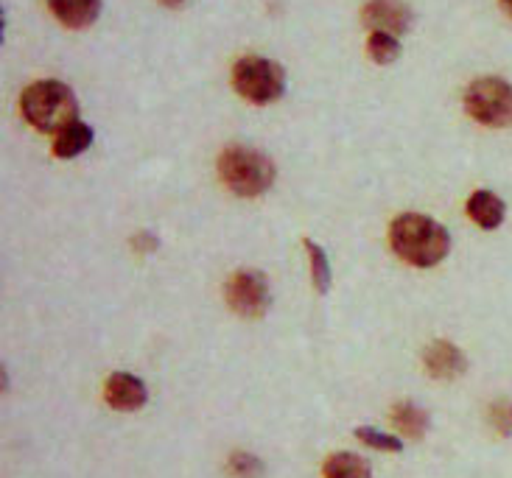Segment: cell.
I'll use <instances>...</instances> for the list:
<instances>
[{"instance_id": "cell-1", "label": "cell", "mask_w": 512, "mask_h": 478, "mask_svg": "<svg viewBox=\"0 0 512 478\" xmlns=\"http://www.w3.org/2000/svg\"><path fill=\"white\" fill-rule=\"evenodd\" d=\"M389 244L395 249V255L406 263H412L417 269H431L451 252V235L440 221L420 216V213H406L392 221Z\"/></svg>"}, {"instance_id": "cell-2", "label": "cell", "mask_w": 512, "mask_h": 478, "mask_svg": "<svg viewBox=\"0 0 512 478\" xmlns=\"http://www.w3.org/2000/svg\"><path fill=\"white\" fill-rule=\"evenodd\" d=\"M20 110H23V118L42 135H59L70 123L79 121V101L73 96V90L54 79L26 87V93L20 98Z\"/></svg>"}, {"instance_id": "cell-3", "label": "cell", "mask_w": 512, "mask_h": 478, "mask_svg": "<svg viewBox=\"0 0 512 478\" xmlns=\"http://www.w3.org/2000/svg\"><path fill=\"white\" fill-rule=\"evenodd\" d=\"M219 177L236 196L252 199L275 185V163L258 149L230 146L219 154Z\"/></svg>"}, {"instance_id": "cell-4", "label": "cell", "mask_w": 512, "mask_h": 478, "mask_svg": "<svg viewBox=\"0 0 512 478\" xmlns=\"http://www.w3.org/2000/svg\"><path fill=\"white\" fill-rule=\"evenodd\" d=\"M233 87L250 104H272L286 93V70L263 56H244L233 68Z\"/></svg>"}, {"instance_id": "cell-5", "label": "cell", "mask_w": 512, "mask_h": 478, "mask_svg": "<svg viewBox=\"0 0 512 478\" xmlns=\"http://www.w3.org/2000/svg\"><path fill=\"white\" fill-rule=\"evenodd\" d=\"M465 112L490 129L512 126V84L499 76H485L465 90Z\"/></svg>"}, {"instance_id": "cell-6", "label": "cell", "mask_w": 512, "mask_h": 478, "mask_svg": "<svg viewBox=\"0 0 512 478\" xmlns=\"http://www.w3.org/2000/svg\"><path fill=\"white\" fill-rule=\"evenodd\" d=\"M224 294H227V305L236 311L238 316L244 319H258L269 311L272 305V291H269V283L261 272L255 269H241L230 277V283L224 286Z\"/></svg>"}, {"instance_id": "cell-7", "label": "cell", "mask_w": 512, "mask_h": 478, "mask_svg": "<svg viewBox=\"0 0 512 478\" xmlns=\"http://www.w3.org/2000/svg\"><path fill=\"white\" fill-rule=\"evenodd\" d=\"M364 26L373 31H384V34H406L412 28V9L403 0H370L361 12Z\"/></svg>"}, {"instance_id": "cell-8", "label": "cell", "mask_w": 512, "mask_h": 478, "mask_svg": "<svg viewBox=\"0 0 512 478\" xmlns=\"http://www.w3.org/2000/svg\"><path fill=\"white\" fill-rule=\"evenodd\" d=\"M104 397L112 409L118 411H138L140 406H146L149 392H146V383L129 375V372H112L107 383H104Z\"/></svg>"}, {"instance_id": "cell-9", "label": "cell", "mask_w": 512, "mask_h": 478, "mask_svg": "<svg viewBox=\"0 0 512 478\" xmlns=\"http://www.w3.org/2000/svg\"><path fill=\"white\" fill-rule=\"evenodd\" d=\"M423 361H426V369H429L431 378H437V381H454V378H459L468 369L465 353L451 342L431 344Z\"/></svg>"}, {"instance_id": "cell-10", "label": "cell", "mask_w": 512, "mask_h": 478, "mask_svg": "<svg viewBox=\"0 0 512 478\" xmlns=\"http://www.w3.org/2000/svg\"><path fill=\"white\" fill-rule=\"evenodd\" d=\"M48 9L68 28L93 26L101 14V0H48Z\"/></svg>"}, {"instance_id": "cell-11", "label": "cell", "mask_w": 512, "mask_h": 478, "mask_svg": "<svg viewBox=\"0 0 512 478\" xmlns=\"http://www.w3.org/2000/svg\"><path fill=\"white\" fill-rule=\"evenodd\" d=\"M468 216H471L482 230H496L507 216V207L493 191H476L468 199Z\"/></svg>"}, {"instance_id": "cell-12", "label": "cell", "mask_w": 512, "mask_h": 478, "mask_svg": "<svg viewBox=\"0 0 512 478\" xmlns=\"http://www.w3.org/2000/svg\"><path fill=\"white\" fill-rule=\"evenodd\" d=\"M93 129L87 126V123L76 121L70 123L68 129H62L54 140V154L56 157H62V160H73V157H79L84 151L93 146Z\"/></svg>"}, {"instance_id": "cell-13", "label": "cell", "mask_w": 512, "mask_h": 478, "mask_svg": "<svg viewBox=\"0 0 512 478\" xmlns=\"http://www.w3.org/2000/svg\"><path fill=\"white\" fill-rule=\"evenodd\" d=\"M392 423L406 439H420L429 431V414L417 403H398L392 411Z\"/></svg>"}, {"instance_id": "cell-14", "label": "cell", "mask_w": 512, "mask_h": 478, "mask_svg": "<svg viewBox=\"0 0 512 478\" xmlns=\"http://www.w3.org/2000/svg\"><path fill=\"white\" fill-rule=\"evenodd\" d=\"M322 473L325 478H373L367 459H361L356 453H333Z\"/></svg>"}, {"instance_id": "cell-15", "label": "cell", "mask_w": 512, "mask_h": 478, "mask_svg": "<svg viewBox=\"0 0 512 478\" xmlns=\"http://www.w3.org/2000/svg\"><path fill=\"white\" fill-rule=\"evenodd\" d=\"M305 249H308V258H311V280H314L317 294H328V288H331V260L325 255V249L314 244L311 238H305Z\"/></svg>"}, {"instance_id": "cell-16", "label": "cell", "mask_w": 512, "mask_h": 478, "mask_svg": "<svg viewBox=\"0 0 512 478\" xmlns=\"http://www.w3.org/2000/svg\"><path fill=\"white\" fill-rule=\"evenodd\" d=\"M367 54L378 65H392L401 56V42H398V37H392V34L373 31L370 40H367Z\"/></svg>"}, {"instance_id": "cell-17", "label": "cell", "mask_w": 512, "mask_h": 478, "mask_svg": "<svg viewBox=\"0 0 512 478\" xmlns=\"http://www.w3.org/2000/svg\"><path fill=\"white\" fill-rule=\"evenodd\" d=\"M356 437H359L364 445L375 448V451H389V453L403 451L401 439L392 437V434H384V431H378V428H370V425H361V428H356Z\"/></svg>"}, {"instance_id": "cell-18", "label": "cell", "mask_w": 512, "mask_h": 478, "mask_svg": "<svg viewBox=\"0 0 512 478\" xmlns=\"http://www.w3.org/2000/svg\"><path fill=\"white\" fill-rule=\"evenodd\" d=\"M230 473L236 478H261L263 462L258 456H252V453L238 451L230 456Z\"/></svg>"}, {"instance_id": "cell-19", "label": "cell", "mask_w": 512, "mask_h": 478, "mask_svg": "<svg viewBox=\"0 0 512 478\" xmlns=\"http://www.w3.org/2000/svg\"><path fill=\"white\" fill-rule=\"evenodd\" d=\"M493 423L499 425L504 434H510L512 431V406L510 403H499V406L493 409Z\"/></svg>"}, {"instance_id": "cell-20", "label": "cell", "mask_w": 512, "mask_h": 478, "mask_svg": "<svg viewBox=\"0 0 512 478\" xmlns=\"http://www.w3.org/2000/svg\"><path fill=\"white\" fill-rule=\"evenodd\" d=\"M163 6H168V9H180V6H185L188 0H160Z\"/></svg>"}, {"instance_id": "cell-21", "label": "cell", "mask_w": 512, "mask_h": 478, "mask_svg": "<svg viewBox=\"0 0 512 478\" xmlns=\"http://www.w3.org/2000/svg\"><path fill=\"white\" fill-rule=\"evenodd\" d=\"M501 6H504V12L512 17V0H501Z\"/></svg>"}]
</instances>
